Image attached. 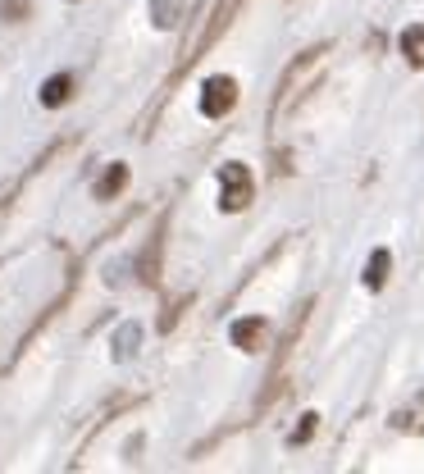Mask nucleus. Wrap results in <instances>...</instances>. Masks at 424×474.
<instances>
[{
    "mask_svg": "<svg viewBox=\"0 0 424 474\" xmlns=\"http://www.w3.org/2000/svg\"><path fill=\"white\" fill-rule=\"evenodd\" d=\"M219 182H224V197H219V206L224 210H242L247 201H251V173L242 169V164H224L219 169Z\"/></svg>",
    "mask_w": 424,
    "mask_h": 474,
    "instance_id": "nucleus-1",
    "label": "nucleus"
},
{
    "mask_svg": "<svg viewBox=\"0 0 424 474\" xmlns=\"http://www.w3.org/2000/svg\"><path fill=\"white\" fill-rule=\"evenodd\" d=\"M237 101V82L233 78H210L206 82V96H201V110L210 114V119H219V114H228Z\"/></svg>",
    "mask_w": 424,
    "mask_h": 474,
    "instance_id": "nucleus-2",
    "label": "nucleus"
},
{
    "mask_svg": "<svg viewBox=\"0 0 424 474\" xmlns=\"http://www.w3.org/2000/svg\"><path fill=\"white\" fill-rule=\"evenodd\" d=\"M233 342L242 347V351H260V342H265V319H237Z\"/></svg>",
    "mask_w": 424,
    "mask_h": 474,
    "instance_id": "nucleus-3",
    "label": "nucleus"
},
{
    "mask_svg": "<svg viewBox=\"0 0 424 474\" xmlns=\"http://www.w3.org/2000/svg\"><path fill=\"white\" fill-rule=\"evenodd\" d=\"M69 96H73V78H69V73H55V78L42 87V105H51V110H55V105H64Z\"/></svg>",
    "mask_w": 424,
    "mask_h": 474,
    "instance_id": "nucleus-4",
    "label": "nucleus"
},
{
    "mask_svg": "<svg viewBox=\"0 0 424 474\" xmlns=\"http://www.w3.org/2000/svg\"><path fill=\"white\" fill-rule=\"evenodd\" d=\"M123 182H128V164H110V173L96 182V197H101V201H114L123 192Z\"/></svg>",
    "mask_w": 424,
    "mask_h": 474,
    "instance_id": "nucleus-5",
    "label": "nucleus"
},
{
    "mask_svg": "<svg viewBox=\"0 0 424 474\" xmlns=\"http://www.w3.org/2000/svg\"><path fill=\"white\" fill-rule=\"evenodd\" d=\"M401 51H406V60L416 64V69H424V23H416V27L401 32Z\"/></svg>",
    "mask_w": 424,
    "mask_h": 474,
    "instance_id": "nucleus-6",
    "label": "nucleus"
},
{
    "mask_svg": "<svg viewBox=\"0 0 424 474\" xmlns=\"http://www.w3.org/2000/svg\"><path fill=\"white\" fill-rule=\"evenodd\" d=\"M383 278H388V251H374L370 269H365V283H370V287H383Z\"/></svg>",
    "mask_w": 424,
    "mask_h": 474,
    "instance_id": "nucleus-7",
    "label": "nucleus"
},
{
    "mask_svg": "<svg viewBox=\"0 0 424 474\" xmlns=\"http://www.w3.org/2000/svg\"><path fill=\"white\" fill-rule=\"evenodd\" d=\"M182 14V0H156V23L160 27H173Z\"/></svg>",
    "mask_w": 424,
    "mask_h": 474,
    "instance_id": "nucleus-8",
    "label": "nucleus"
}]
</instances>
